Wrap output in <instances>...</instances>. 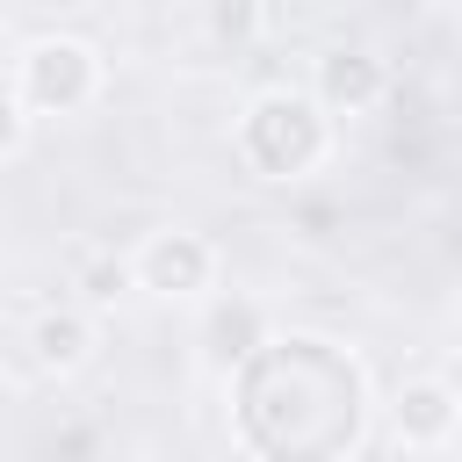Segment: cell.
Listing matches in <instances>:
<instances>
[{"label":"cell","mask_w":462,"mask_h":462,"mask_svg":"<svg viewBox=\"0 0 462 462\" xmlns=\"http://www.w3.org/2000/svg\"><path fill=\"white\" fill-rule=\"evenodd\" d=\"M368 426L354 354L325 339H260L238 361V433L267 462H346Z\"/></svg>","instance_id":"obj_1"},{"label":"cell","mask_w":462,"mask_h":462,"mask_svg":"<svg viewBox=\"0 0 462 462\" xmlns=\"http://www.w3.org/2000/svg\"><path fill=\"white\" fill-rule=\"evenodd\" d=\"M325 144H332L325 108H318L310 94H289V87L260 94V101L245 108V123H238V152H245L253 173H267V180H296V173H310V166L325 159Z\"/></svg>","instance_id":"obj_2"},{"label":"cell","mask_w":462,"mask_h":462,"mask_svg":"<svg viewBox=\"0 0 462 462\" xmlns=\"http://www.w3.org/2000/svg\"><path fill=\"white\" fill-rule=\"evenodd\" d=\"M94 87H101V58H94L87 43H72V36H43V43H29V58H22L14 101L36 108V116H72V108L94 101Z\"/></svg>","instance_id":"obj_3"},{"label":"cell","mask_w":462,"mask_h":462,"mask_svg":"<svg viewBox=\"0 0 462 462\" xmlns=\"http://www.w3.org/2000/svg\"><path fill=\"white\" fill-rule=\"evenodd\" d=\"M144 289H159V296H195V289H209V274H217V253H209V238H195V231H152L144 245H137V267H130Z\"/></svg>","instance_id":"obj_4"},{"label":"cell","mask_w":462,"mask_h":462,"mask_svg":"<svg viewBox=\"0 0 462 462\" xmlns=\"http://www.w3.org/2000/svg\"><path fill=\"white\" fill-rule=\"evenodd\" d=\"M455 419H462V404H455V390H448V383H404V390H397V433H404L411 448L448 440V433H455Z\"/></svg>","instance_id":"obj_5"},{"label":"cell","mask_w":462,"mask_h":462,"mask_svg":"<svg viewBox=\"0 0 462 462\" xmlns=\"http://www.w3.org/2000/svg\"><path fill=\"white\" fill-rule=\"evenodd\" d=\"M383 94V65L368 58V51H332L325 65H318V108H368Z\"/></svg>","instance_id":"obj_6"},{"label":"cell","mask_w":462,"mask_h":462,"mask_svg":"<svg viewBox=\"0 0 462 462\" xmlns=\"http://www.w3.org/2000/svg\"><path fill=\"white\" fill-rule=\"evenodd\" d=\"M87 346H94V325L79 310H43L36 318V361L43 368H79Z\"/></svg>","instance_id":"obj_7"},{"label":"cell","mask_w":462,"mask_h":462,"mask_svg":"<svg viewBox=\"0 0 462 462\" xmlns=\"http://www.w3.org/2000/svg\"><path fill=\"white\" fill-rule=\"evenodd\" d=\"M202 339H209V361L231 368V361H245V354L260 346V310H253V303H224V310L209 318Z\"/></svg>","instance_id":"obj_8"},{"label":"cell","mask_w":462,"mask_h":462,"mask_svg":"<svg viewBox=\"0 0 462 462\" xmlns=\"http://www.w3.org/2000/svg\"><path fill=\"white\" fill-rule=\"evenodd\" d=\"M253 29H260V0H217V36L245 43Z\"/></svg>","instance_id":"obj_9"},{"label":"cell","mask_w":462,"mask_h":462,"mask_svg":"<svg viewBox=\"0 0 462 462\" xmlns=\"http://www.w3.org/2000/svg\"><path fill=\"white\" fill-rule=\"evenodd\" d=\"M22 137H29V116H22V101L0 87V159H14V152H22Z\"/></svg>","instance_id":"obj_10"},{"label":"cell","mask_w":462,"mask_h":462,"mask_svg":"<svg viewBox=\"0 0 462 462\" xmlns=\"http://www.w3.org/2000/svg\"><path fill=\"white\" fill-rule=\"evenodd\" d=\"M123 282H130V267H123V260H101V267L87 274V296H101V303H108V296H116Z\"/></svg>","instance_id":"obj_11"}]
</instances>
